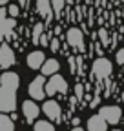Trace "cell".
<instances>
[{
	"instance_id": "1",
	"label": "cell",
	"mask_w": 124,
	"mask_h": 131,
	"mask_svg": "<svg viewBox=\"0 0 124 131\" xmlns=\"http://www.w3.org/2000/svg\"><path fill=\"white\" fill-rule=\"evenodd\" d=\"M20 78L17 73L6 71L0 77V113H13L17 109V91Z\"/></svg>"
},
{
	"instance_id": "2",
	"label": "cell",
	"mask_w": 124,
	"mask_h": 131,
	"mask_svg": "<svg viewBox=\"0 0 124 131\" xmlns=\"http://www.w3.org/2000/svg\"><path fill=\"white\" fill-rule=\"evenodd\" d=\"M91 73H93V77H95L99 82L100 80H106L108 77L113 73V64L108 60V58L100 57V58H97L95 62L91 64Z\"/></svg>"
},
{
	"instance_id": "3",
	"label": "cell",
	"mask_w": 124,
	"mask_h": 131,
	"mask_svg": "<svg viewBox=\"0 0 124 131\" xmlns=\"http://www.w3.org/2000/svg\"><path fill=\"white\" fill-rule=\"evenodd\" d=\"M57 93H62V95L68 93V82L64 80V77L58 75V73L51 75L49 80L46 82V95L53 96V95H57Z\"/></svg>"
},
{
	"instance_id": "4",
	"label": "cell",
	"mask_w": 124,
	"mask_h": 131,
	"mask_svg": "<svg viewBox=\"0 0 124 131\" xmlns=\"http://www.w3.org/2000/svg\"><path fill=\"white\" fill-rule=\"evenodd\" d=\"M27 91H29V96L33 100H44V96H46V78H44V75H38L31 80Z\"/></svg>"
},
{
	"instance_id": "5",
	"label": "cell",
	"mask_w": 124,
	"mask_h": 131,
	"mask_svg": "<svg viewBox=\"0 0 124 131\" xmlns=\"http://www.w3.org/2000/svg\"><path fill=\"white\" fill-rule=\"evenodd\" d=\"M99 115L110 124V126H117L122 118V109L119 106H102L99 109Z\"/></svg>"
},
{
	"instance_id": "6",
	"label": "cell",
	"mask_w": 124,
	"mask_h": 131,
	"mask_svg": "<svg viewBox=\"0 0 124 131\" xmlns=\"http://www.w3.org/2000/svg\"><path fill=\"white\" fill-rule=\"evenodd\" d=\"M66 38H68V44L73 49H77V51H84V35H82V31L79 27H71L68 31Z\"/></svg>"
},
{
	"instance_id": "7",
	"label": "cell",
	"mask_w": 124,
	"mask_h": 131,
	"mask_svg": "<svg viewBox=\"0 0 124 131\" xmlns=\"http://www.w3.org/2000/svg\"><path fill=\"white\" fill-rule=\"evenodd\" d=\"M42 111L44 115L48 117L49 120H55V122H60V117H62V107L58 102L55 100H46L44 106H42Z\"/></svg>"
},
{
	"instance_id": "8",
	"label": "cell",
	"mask_w": 124,
	"mask_h": 131,
	"mask_svg": "<svg viewBox=\"0 0 124 131\" xmlns=\"http://www.w3.org/2000/svg\"><path fill=\"white\" fill-rule=\"evenodd\" d=\"M38 113H40V107L37 106V102L31 98V100H24L22 102V115H24V118L26 122H35L37 117H38Z\"/></svg>"
},
{
	"instance_id": "9",
	"label": "cell",
	"mask_w": 124,
	"mask_h": 131,
	"mask_svg": "<svg viewBox=\"0 0 124 131\" xmlns=\"http://www.w3.org/2000/svg\"><path fill=\"white\" fill-rule=\"evenodd\" d=\"M15 62H17V58H15L13 49L7 44H2V46H0V68L7 69V68H11Z\"/></svg>"
},
{
	"instance_id": "10",
	"label": "cell",
	"mask_w": 124,
	"mask_h": 131,
	"mask_svg": "<svg viewBox=\"0 0 124 131\" xmlns=\"http://www.w3.org/2000/svg\"><path fill=\"white\" fill-rule=\"evenodd\" d=\"M15 27V20L7 18V9H0V37H9Z\"/></svg>"
},
{
	"instance_id": "11",
	"label": "cell",
	"mask_w": 124,
	"mask_h": 131,
	"mask_svg": "<svg viewBox=\"0 0 124 131\" xmlns=\"http://www.w3.org/2000/svg\"><path fill=\"white\" fill-rule=\"evenodd\" d=\"M108 124L100 115H91V117L88 118V124H86V127H88V131H108Z\"/></svg>"
},
{
	"instance_id": "12",
	"label": "cell",
	"mask_w": 124,
	"mask_h": 131,
	"mask_svg": "<svg viewBox=\"0 0 124 131\" xmlns=\"http://www.w3.org/2000/svg\"><path fill=\"white\" fill-rule=\"evenodd\" d=\"M26 62H27V66H29L31 69H40L42 64L46 62V55H44L42 51H33V53L27 55Z\"/></svg>"
},
{
	"instance_id": "13",
	"label": "cell",
	"mask_w": 124,
	"mask_h": 131,
	"mask_svg": "<svg viewBox=\"0 0 124 131\" xmlns=\"http://www.w3.org/2000/svg\"><path fill=\"white\" fill-rule=\"evenodd\" d=\"M58 69H60V64H58L57 58H46V62L42 64V68H40L44 77H51V75L58 73Z\"/></svg>"
},
{
	"instance_id": "14",
	"label": "cell",
	"mask_w": 124,
	"mask_h": 131,
	"mask_svg": "<svg viewBox=\"0 0 124 131\" xmlns=\"http://www.w3.org/2000/svg\"><path fill=\"white\" fill-rule=\"evenodd\" d=\"M37 9L46 20H51V0H37Z\"/></svg>"
},
{
	"instance_id": "15",
	"label": "cell",
	"mask_w": 124,
	"mask_h": 131,
	"mask_svg": "<svg viewBox=\"0 0 124 131\" xmlns=\"http://www.w3.org/2000/svg\"><path fill=\"white\" fill-rule=\"evenodd\" d=\"M0 131H15V122L6 113H0Z\"/></svg>"
},
{
	"instance_id": "16",
	"label": "cell",
	"mask_w": 124,
	"mask_h": 131,
	"mask_svg": "<svg viewBox=\"0 0 124 131\" xmlns=\"http://www.w3.org/2000/svg\"><path fill=\"white\" fill-rule=\"evenodd\" d=\"M33 131H55V126L49 120H37L33 126Z\"/></svg>"
},
{
	"instance_id": "17",
	"label": "cell",
	"mask_w": 124,
	"mask_h": 131,
	"mask_svg": "<svg viewBox=\"0 0 124 131\" xmlns=\"http://www.w3.org/2000/svg\"><path fill=\"white\" fill-rule=\"evenodd\" d=\"M42 31H44V24H42V22L35 24V27H33V44H38V40H40V35H42Z\"/></svg>"
},
{
	"instance_id": "18",
	"label": "cell",
	"mask_w": 124,
	"mask_h": 131,
	"mask_svg": "<svg viewBox=\"0 0 124 131\" xmlns=\"http://www.w3.org/2000/svg\"><path fill=\"white\" fill-rule=\"evenodd\" d=\"M51 7L55 9V13H60L64 9V0H51Z\"/></svg>"
},
{
	"instance_id": "19",
	"label": "cell",
	"mask_w": 124,
	"mask_h": 131,
	"mask_svg": "<svg viewBox=\"0 0 124 131\" xmlns=\"http://www.w3.org/2000/svg\"><path fill=\"white\" fill-rule=\"evenodd\" d=\"M18 13H20V7H18V6H15V4L7 6V15H11V18L18 16Z\"/></svg>"
},
{
	"instance_id": "20",
	"label": "cell",
	"mask_w": 124,
	"mask_h": 131,
	"mask_svg": "<svg viewBox=\"0 0 124 131\" xmlns=\"http://www.w3.org/2000/svg\"><path fill=\"white\" fill-rule=\"evenodd\" d=\"M115 62H117L119 66H124V47L119 49V51L115 53Z\"/></svg>"
},
{
	"instance_id": "21",
	"label": "cell",
	"mask_w": 124,
	"mask_h": 131,
	"mask_svg": "<svg viewBox=\"0 0 124 131\" xmlns=\"http://www.w3.org/2000/svg\"><path fill=\"white\" fill-rule=\"evenodd\" d=\"M75 96H77V100H82V96H84V88H82V84H77V86H75Z\"/></svg>"
},
{
	"instance_id": "22",
	"label": "cell",
	"mask_w": 124,
	"mask_h": 131,
	"mask_svg": "<svg viewBox=\"0 0 124 131\" xmlns=\"http://www.w3.org/2000/svg\"><path fill=\"white\" fill-rule=\"evenodd\" d=\"M38 44H40V46H48V35H44V33H42V35H40V40H38Z\"/></svg>"
},
{
	"instance_id": "23",
	"label": "cell",
	"mask_w": 124,
	"mask_h": 131,
	"mask_svg": "<svg viewBox=\"0 0 124 131\" xmlns=\"http://www.w3.org/2000/svg\"><path fill=\"white\" fill-rule=\"evenodd\" d=\"M99 35H100L102 42H104V44H108V35H106V31H104V29H100V31H99Z\"/></svg>"
},
{
	"instance_id": "24",
	"label": "cell",
	"mask_w": 124,
	"mask_h": 131,
	"mask_svg": "<svg viewBox=\"0 0 124 131\" xmlns=\"http://www.w3.org/2000/svg\"><path fill=\"white\" fill-rule=\"evenodd\" d=\"M68 62H69V68H71V73H75V57H69V58H68Z\"/></svg>"
},
{
	"instance_id": "25",
	"label": "cell",
	"mask_w": 124,
	"mask_h": 131,
	"mask_svg": "<svg viewBox=\"0 0 124 131\" xmlns=\"http://www.w3.org/2000/svg\"><path fill=\"white\" fill-rule=\"evenodd\" d=\"M99 102H100V98H99V96H95V98H93V102H89V106H91V107H97V106H99Z\"/></svg>"
},
{
	"instance_id": "26",
	"label": "cell",
	"mask_w": 124,
	"mask_h": 131,
	"mask_svg": "<svg viewBox=\"0 0 124 131\" xmlns=\"http://www.w3.org/2000/svg\"><path fill=\"white\" fill-rule=\"evenodd\" d=\"M51 49H53V51H57V49H58V40H53V42H51Z\"/></svg>"
},
{
	"instance_id": "27",
	"label": "cell",
	"mask_w": 124,
	"mask_h": 131,
	"mask_svg": "<svg viewBox=\"0 0 124 131\" xmlns=\"http://www.w3.org/2000/svg\"><path fill=\"white\" fill-rule=\"evenodd\" d=\"M71 131H84V129H82V127H80V126H75V127H73V129H71Z\"/></svg>"
},
{
	"instance_id": "28",
	"label": "cell",
	"mask_w": 124,
	"mask_h": 131,
	"mask_svg": "<svg viewBox=\"0 0 124 131\" xmlns=\"http://www.w3.org/2000/svg\"><path fill=\"white\" fill-rule=\"evenodd\" d=\"M7 2H9V0H0V7H2V6H6Z\"/></svg>"
},
{
	"instance_id": "29",
	"label": "cell",
	"mask_w": 124,
	"mask_h": 131,
	"mask_svg": "<svg viewBox=\"0 0 124 131\" xmlns=\"http://www.w3.org/2000/svg\"><path fill=\"white\" fill-rule=\"evenodd\" d=\"M18 2H20V4H26V2H27V0H18Z\"/></svg>"
},
{
	"instance_id": "30",
	"label": "cell",
	"mask_w": 124,
	"mask_h": 131,
	"mask_svg": "<svg viewBox=\"0 0 124 131\" xmlns=\"http://www.w3.org/2000/svg\"><path fill=\"white\" fill-rule=\"evenodd\" d=\"M113 131H120V129H113Z\"/></svg>"
}]
</instances>
